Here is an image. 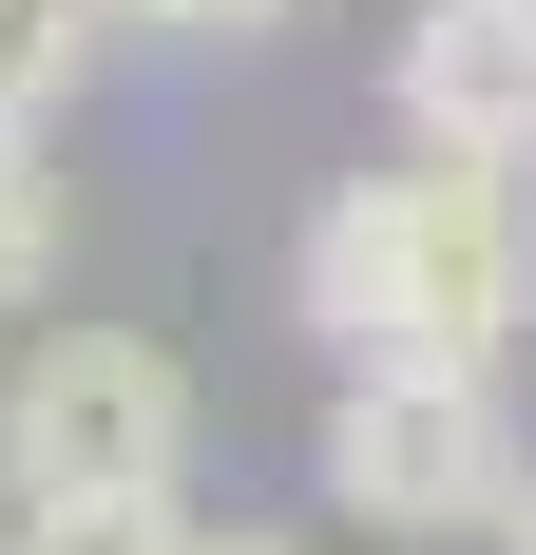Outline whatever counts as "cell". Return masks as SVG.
<instances>
[{
	"mask_svg": "<svg viewBox=\"0 0 536 555\" xmlns=\"http://www.w3.org/2000/svg\"><path fill=\"white\" fill-rule=\"evenodd\" d=\"M288 307L326 326L345 384L422 364V384H518V326H536V230H518V172H460V154H403V172H345L288 249Z\"/></svg>",
	"mask_w": 536,
	"mask_h": 555,
	"instance_id": "obj_1",
	"label": "cell"
},
{
	"mask_svg": "<svg viewBox=\"0 0 536 555\" xmlns=\"http://www.w3.org/2000/svg\"><path fill=\"white\" fill-rule=\"evenodd\" d=\"M326 517L383 555H498V517L536 499V441H518V384H422V364H383V384L326 402L307 441Z\"/></svg>",
	"mask_w": 536,
	"mask_h": 555,
	"instance_id": "obj_2",
	"label": "cell"
},
{
	"mask_svg": "<svg viewBox=\"0 0 536 555\" xmlns=\"http://www.w3.org/2000/svg\"><path fill=\"white\" fill-rule=\"evenodd\" d=\"M173 479H192V364L154 326H20L0 499H173Z\"/></svg>",
	"mask_w": 536,
	"mask_h": 555,
	"instance_id": "obj_3",
	"label": "cell"
},
{
	"mask_svg": "<svg viewBox=\"0 0 536 555\" xmlns=\"http://www.w3.org/2000/svg\"><path fill=\"white\" fill-rule=\"evenodd\" d=\"M403 154H460V172H536V0H403Z\"/></svg>",
	"mask_w": 536,
	"mask_h": 555,
	"instance_id": "obj_4",
	"label": "cell"
},
{
	"mask_svg": "<svg viewBox=\"0 0 536 555\" xmlns=\"http://www.w3.org/2000/svg\"><path fill=\"white\" fill-rule=\"evenodd\" d=\"M115 57V0H0V134H58Z\"/></svg>",
	"mask_w": 536,
	"mask_h": 555,
	"instance_id": "obj_5",
	"label": "cell"
},
{
	"mask_svg": "<svg viewBox=\"0 0 536 555\" xmlns=\"http://www.w3.org/2000/svg\"><path fill=\"white\" fill-rule=\"evenodd\" d=\"M58 249H77V172H58V134H0V326L58 307Z\"/></svg>",
	"mask_w": 536,
	"mask_h": 555,
	"instance_id": "obj_6",
	"label": "cell"
},
{
	"mask_svg": "<svg viewBox=\"0 0 536 555\" xmlns=\"http://www.w3.org/2000/svg\"><path fill=\"white\" fill-rule=\"evenodd\" d=\"M0 555H192L173 499H0Z\"/></svg>",
	"mask_w": 536,
	"mask_h": 555,
	"instance_id": "obj_7",
	"label": "cell"
},
{
	"mask_svg": "<svg viewBox=\"0 0 536 555\" xmlns=\"http://www.w3.org/2000/svg\"><path fill=\"white\" fill-rule=\"evenodd\" d=\"M115 20H154V39H268L288 0H115Z\"/></svg>",
	"mask_w": 536,
	"mask_h": 555,
	"instance_id": "obj_8",
	"label": "cell"
},
{
	"mask_svg": "<svg viewBox=\"0 0 536 555\" xmlns=\"http://www.w3.org/2000/svg\"><path fill=\"white\" fill-rule=\"evenodd\" d=\"M192 555H307V537H288V517H230V537H192Z\"/></svg>",
	"mask_w": 536,
	"mask_h": 555,
	"instance_id": "obj_9",
	"label": "cell"
},
{
	"mask_svg": "<svg viewBox=\"0 0 536 555\" xmlns=\"http://www.w3.org/2000/svg\"><path fill=\"white\" fill-rule=\"evenodd\" d=\"M498 555H536V499H518V517H498Z\"/></svg>",
	"mask_w": 536,
	"mask_h": 555,
	"instance_id": "obj_10",
	"label": "cell"
}]
</instances>
